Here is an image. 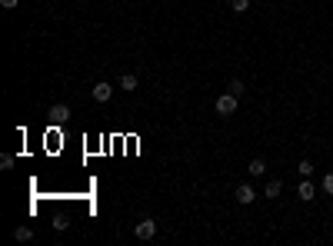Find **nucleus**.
I'll return each mask as SVG.
<instances>
[{"label": "nucleus", "mask_w": 333, "mask_h": 246, "mask_svg": "<svg viewBox=\"0 0 333 246\" xmlns=\"http://www.w3.org/2000/svg\"><path fill=\"white\" fill-rule=\"evenodd\" d=\"M323 190L333 196V173H327V177H323Z\"/></svg>", "instance_id": "4468645a"}, {"label": "nucleus", "mask_w": 333, "mask_h": 246, "mask_svg": "<svg viewBox=\"0 0 333 246\" xmlns=\"http://www.w3.org/2000/svg\"><path fill=\"white\" fill-rule=\"evenodd\" d=\"M233 196H237V203H244V206H250V203L256 200V190H253V186H250V183H240Z\"/></svg>", "instance_id": "f03ea898"}, {"label": "nucleus", "mask_w": 333, "mask_h": 246, "mask_svg": "<svg viewBox=\"0 0 333 246\" xmlns=\"http://www.w3.org/2000/svg\"><path fill=\"white\" fill-rule=\"evenodd\" d=\"M133 233H137V240H154V236H157V223H154V220H140Z\"/></svg>", "instance_id": "7ed1b4c3"}, {"label": "nucleus", "mask_w": 333, "mask_h": 246, "mask_svg": "<svg viewBox=\"0 0 333 246\" xmlns=\"http://www.w3.org/2000/svg\"><path fill=\"white\" fill-rule=\"evenodd\" d=\"M247 173H250V177H263V173H266V163H263V160H250Z\"/></svg>", "instance_id": "0eeeda50"}, {"label": "nucleus", "mask_w": 333, "mask_h": 246, "mask_svg": "<svg viewBox=\"0 0 333 246\" xmlns=\"http://www.w3.org/2000/svg\"><path fill=\"white\" fill-rule=\"evenodd\" d=\"M90 97H93V100H97V103H107V100H110V97H113V87H110V83H103V80H100L97 87L90 90Z\"/></svg>", "instance_id": "20e7f679"}, {"label": "nucleus", "mask_w": 333, "mask_h": 246, "mask_svg": "<svg viewBox=\"0 0 333 246\" xmlns=\"http://www.w3.org/2000/svg\"><path fill=\"white\" fill-rule=\"evenodd\" d=\"M217 113H220V117H233V113H237V93L227 90L223 97H217Z\"/></svg>", "instance_id": "f257e3e1"}, {"label": "nucleus", "mask_w": 333, "mask_h": 246, "mask_svg": "<svg viewBox=\"0 0 333 246\" xmlns=\"http://www.w3.org/2000/svg\"><path fill=\"white\" fill-rule=\"evenodd\" d=\"M13 240H20V243H30V240H33V230H30V226H17V230H13Z\"/></svg>", "instance_id": "6e6552de"}, {"label": "nucleus", "mask_w": 333, "mask_h": 246, "mask_svg": "<svg viewBox=\"0 0 333 246\" xmlns=\"http://www.w3.org/2000/svg\"><path fill=\"white\" fill-rule=\"evenodd\" d=\"M17 3H20V0H0V7H7V10H13Z\"/></svg>", "instance_id": "f3484780"}, {"label": "nucleus", "mask_w": 333, "mask_h": 246, "mask_svg": "<svg viewBox=\"0 0 333 246\" xmlns=\"http://www.w3.org/2000/svg\"><path fill=\"white\" fill-rule=\"evenodd\" d=\"M297 193H300V200H307V203H310V200H313V183H310V180H303Z\"/></svg>", "instance_id": "9d476101"}, {"label": "nucleus", "mask_w": 333, "mask_h": 246, "mask_svg": "<svg viewBox=\"0 0 333 246\" xmlns=\"http://www.w3.org/2000/svg\"><path fill=\"white\" fill-rule=\"evenodd\" d=\"M297 173H300L303 180H310V177H313V163H310V160H300V163H297Z\"/></svg>", "instance_id": "9b49d317"}, {"label": "nucleus", "mask_w": 333, "mask_h": 246, "mask_svg": "<svg viewBox=\"0 0 333 246\" xmlns=\"http://www.w3.org/2000/svg\"><path fill=\"white\" fill-rule=\"evenodd\" d=\"M280 190H283V183H280V180H270V183H266V190H263V196H266V200H277Z\"/></svg>", "instance_id": "423d86ee"}, {"label": "nucleus", "mask_w": 333, "mask_h": 246, "mask_svg": "<svg viewBox=\"0 0 333 246\" xmlns=\"http://www.w3.org/2000/svg\"><path fill=\"white\" fill-rule=\"evenodd\" d=\"M230 7H233V13H247L250 10V0H230Z\"/></svg>", "instance_id": "f8f14e48"}, {"label": "nucleus", "mask_w": 333, "mask_h": 246, "mask_svg": "<svg viewBox=\"0 0 333 246\" xmlns=\"http://www.w3.org/2000/svg\"><path fill=\"white\" fill-rule=\"evenodd\" d=\"M137 83H140L137 73H123V77H120V90H137Z\"/></svg>", "instance_id": "1a4fd4ad"}, {"label": "nucleus", "mask_w": 333, "mask_h": 246, "mask_svg": "<svg viewBox=\"0 0 333 246\" xmlns=\"http://www.w3.org/2000/svg\"><path fill=\"white\" fill-rule=\"evenodd\" d=\"M227 90H230V93H237V97H240V93H244V83H240V80H230V87H227Z\"/></svg>", "instance_id": "ddd939ff"}, {"label": "nucleus", "mask_w": 333, "mask_h": 246, "mask_svg": "<svg viewBox=\"0 0 333 246\" xmlns=\"http://www.w3.org/2000/svg\"><path fill=\"white\" fill-rule=\"evenodd\" d=\"M54 230H60V233H64V230H67V216H57V220H54Z\"/></svg>", "instance_id": "dca6fc26"}, {"label": "nucleus", "mask_w": 333, "mask_h": 246, "mask_svg": "<svg viewBox=\"0 0 333 246\" xmlns=\"http://www.w3.org/2000/svg\"><path fill=\"white\" fill-rule=\"evenodd\" d=\"M67 117H70V107H67V103H57L54 110H50V120L54 123H67Z\"/></svg>", "instance_id": "39448f33"}, {"label": "nucleus", "mask_w": 333, "mask_h": 246, "mask_svg": "<svg viewBox=\"0 0 333 246\" xmlns=\"http://www.w3.org/2000/svg\"><path fill=\"white\" fill-rule=\"evenodd\" d=\"M0 167H3V170L13 167V157H10V153H3V157H0Z\"/></svg>", "instance_id": "2eb2a0df"}]
</instances>
